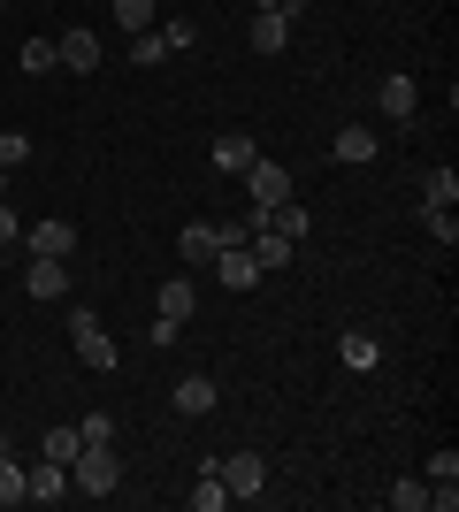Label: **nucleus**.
I'll use <instances>...</instances> for the list:
<instances>
[{
    "mask_svg": "<svg viewBox=\"0 0 459 512\" xmlns=\"http://www.w3.org/2000/svg\"><path fill=\"white\" fill-rule=\"evenodd\" d=\"M115 482H123L115 444H77V459H69V497H115Z\"/></svg>",
    "mask_w": 459,
    "mask_h": 512,
    "instance_id": "obj_1",
    "label": "nucleus"
},
{
    "mask_svg": "<svg viewBox=\"0 0 459 512\" xmlns=\"http://www.w3.org/2000/svg\"><path fill=\"white\" fill-rule=\"evenodd\" d=\"M69 344H77V360H85L92 375H108V367L123 360V352H115V337L100 329V314H92V306H69Z\"/></svg>",
    "mask_w": 459,
    "mask_h": 512,
    "instance_id": "obj_2",
    "label": "nucleus"
},
{
    "mask_svg": "<svg viewBox=\"0 0 459 512\" xmlns=\"http://www.w3.org/2000/svg\"><path fill=\"white\" fill-rule=\"evenodd\" d=\"M215 474L230 482V497H245V505H261V490H268V459H261L253 444H245V451H222V459H215Z\"/></svg>",
    "mask_w": 459,
    "mask_h": 512,
    "instance_id": "obj_3",
    "label": "nucleus"
},
{
    "mask_svg": "<svg viewBox=\"0 0 459 512\" xmlns=\"http://www.w3.org/2000/svg\"><path fill=\"white\" fill-rule=\"evenodd\" d=\"M238 184L253 192V222H261L268 207H284V199H291V169H284V161H268V153H253V169H245Z\"/></svg>",
    "mask_w": 459,
    "mask_h": 512,
    "instance_id": "obj_4",
    "label": "nucleus"
},
{
    "mask_svg": "<svg viewBox=\"0 0 459 512\" xmlns=\"http://www.w3.org/2000/svg\"><path fill=\"white\" fill-rule=\"evenodd\" d=\"M54 62L77 69V77H92V69H100V31H92V23H69L62 39H54Z\"/></svg>",
    "mask_w": 459,
    "mask_h": 512,
    "instance_id": "obj_5",
    "label": "nucleus"
},
{
    "mask_svg": "<svg viewBox=\"0 0 459 512\" xmlns=\"http://www.w3.org/2000/svg\"><path fill=\"white\" fill-rule=\"evenodd\" d=\"M375 107H383V123H414L421 115V85L406 77V69H391V77L375 85Z\"/></svg>",
    "mask_w": 459,
    "mask_h": 512,
    "instance_id": "obj_6",
    "label": "nucleus"
},
{
    "mask_svg": "<svg viewBox=\"0 0 459 512\" xmlns=\"http://www.w3.org/2000/svg\"><path fill=\"white\" fill-rule=\"evenodd\" d=\"M207 268H215L222 291H253V283H261V260H253V245H222Z\"/></svg>",
    "mask_w": 459,
    "mask_h": 512,
    "instance_id": "obj_7",
    "label": "nucleus"
},
{
    "mask_svg": "<svg viewBox=\"0 0 459 512\" xmlns=\"http://www.w3.org/2000/svg\"><path fill=\"white\" fill-rule=\"evenodd\" d=\"M23 245H31V260H69V253H77V230H69L62 214H46V222L23 230Z\"/></svg>",
    "mask_w": 459,
    "mask_h": 512,
    "instance_id": "obj_8",
    "label": "nucleus"
},
{
    "mask_svg": "<svg viewBox=\"0 0 459 512\" xmlns=\"http://www.w3.org/2000/svg\"><path fill=\"white\" fill-rule=\"evenodd\" d=\"M215 253H222V222H184V230H176V260H184V268H207Z\"/></svg>",
    "mask_w": 459,
    "mask_h": 512,
    "instance_id": "obj_9",
    "label": "nucleus"
},
{
    "mask_svg": "<svg viewBox=\"0 0 459 512\" xmlns=\"http://www.w3.org/2000/svg\"><path fill=\"white\" fill-rule=\"evenodd\" d=\"M69 497V467L39 459V467H23V505H62Z\"/></svg>",
    "mask_w": 459,
    "mask_h": 512,
    "instance_id": "obj_10",
    "label": "nucleus"
},
{
    "mask_svg": "<svg viewBox=\"0 0 459 512\" xmlns=\"http://www.w3.org/2000/svg\"><path fill=\"white\" fill-rule=\"evenodd\" d=\"M215 406H222V383H215V375H184V383H176V413H184V421H207Z\"/></svg>",
    "mask_w": 459,
    "mask_h": 512,
    "instance_id": "obj_11",
    "label": "nucleus"
},
{
    "mask_svg": "<svg viewBox=\"0 0 459 512\" xmlns=\"http://www.w3.org/2000/svg\"><path fill=\"white\" fill-rule=\"evenodd\" d=\"M153 314H161V321H192L199 314V283L192 276H169L161 291H153Z\"/></svg>",
    "mask_w": 459,
    "mask_h": 512,
    "instance_id": "obj_12",
    "label": "nucleus"
},
{
    "mask_svg": "<svg viewBox=\"0 0 459 512\" xmlns=\"http://www.w3.org/2000/svg\"><path fill=\"white\" fill-rule=\"evenodd\" d=\"M291 31H299V23H291L284 8H253V54H284Z\"/></svg>",
    "mask_w": 459,
    "mask_h": 512,
    "instance_id": "obj_13",
    "label": "nucleus"
},
{
    "mask_svg": "<svg viewBox=\"0 0 459 512\" xmlns=\"http://www.w3.org/2000/svg\"><path fill=\"white\" fill-rule=\"evenodd\" d=\"M337 367H352V375H375V367H383V344H375L368 329H345V337H337Z\"/></svg>",
    "mask_w": 459,
    "mask_h": 512,
    "instance_id": "obj_14",
    "label": "nucleus"
},
{
    "mask_svg": "<svg viewBox=\"0 0 459 512\" xmlns=\"http://www.w3.org/2000/svg\"><path fill=\"white\" fill-rule=\"evenodd\" d=\"M23 291H31V299H69V260H31V268H23Z\"/></svg>",
    "mask_w": 459,
    "mask_h": 512,
    "instance_id": "obj_15",
    "label": "nucleus"
},
{
    "mask_svg": "<svg viewBox=\"0 0 459 512\" xmlns=\"http://www.w3.org/2000/svg\"><path fill=\"white\" fill-rule=\"evenodd\" d=\"M329 153H337L345 169H368V161H375V130L368 123H345L337 138H329Z\"/></svg>",
    "mask_w": 459,
    "mask_h": 512,
    "instance_id": "obj_16",
    "label": "nucleus"
},
{
    "mask_svg": "<svg viewBox=\"0 0 459 512\" xmlns=\"http://www.w3.org/2000/svg\"><path fill=\"white\" fill-rule=\"evenodd\" d=\"M253 153H261V146H253V130H222V138H215V169L245 176V169H253Z\"/></svg>",
    "mask_w": 459,
    "mask_h": 512,
    "instance_id": "obj_17",
    "label": "nucleus"
},
{
    "mask_svg": "<svg viewBox=\"0 0 459 512\" xmlns=\"http://www.w3.org/2000/svg\"><path fill=\"white\" fill-rule=\"evenodd\" d=\"M245 245H253V260H261V276H268V268H284V260L299 253V245H291L284 230H268V222H253V237H245Z\"/></svg>",
    "mask_w": 459,
    "mask_h": 512,
    "instance_id": "obj_18",
    "label": "nucleus"
},
{
    "mask_svg": "<svg viewBox=\"0 0 459 512\" xmlns=\"http://www.w3.org/2000/svg\"><path fill=\"white\" fill-rule=\"evenodd\" d=\"M184 505H192V512H222V505H238V497H230V482H222L215 467H199V482L184 490Z\"/></svg>",
    "mask_w": 459,
    "mask_h": 512,
    "instance_id": "obj_19",
    "label": "nucleus"
},
{
    "mask_svg": "<svg viewBox=\"0 0 459 512\" xmlns=\"http://www.w3.org/2000/svg\"><path fill=\"white\" fill-rule=\"evenodd\" d=\"M421 207H459V169H429L421 176Z\"/></svg>",
    "mask_w": 459,
    "mask_h": 512,
    "instance_id": "obj_20",
    "label": "nucleus"
},
{
    "mask_svg": "<svg viewBox=\"0 0 459 512\" xmlns=\"http://www.w3.org/2000/svg\"><path fill=\"white\" fill-rule=\"evenodd\" d=\"M77 444H85V436H77V421H69V428H46V436H39V459L69 467V459H77Z\"/></svg>",
    "mask_w": 459,
    "mask_h": 512,
    "instance_id": "obj_21",
    "label": "nucleus"
},
{
    "mask_svg": "<svg viewBox=\"0 0 459 512\" xmlns=\"http://www.w3.org/2000/svg\"><path fill=\"white\" fill-rule=\"evenodd\" d=\"M16 69H23V77H46V69H62V62H54V39H23Z\"/></svg>",
    "mask_w": 459,
    "mask_h": 512,
    "instance_id": "obj_22",
    "label": "nucleus"
},
{
    "mask_svg": "<svg viewBox=\"0 0 459 512\" xmlns=\"http://www.w3.org/2000/svg\"><path fill=\"white\" fill-rule=\"evenodd\" d=\"M261 222H268V230H284L291 245H299V237H306V207H299V199H284V207H268Z\"/></svg>",
    "mask_w": 459,
    "mask_h": 512,
    "instance_id": "obj_23",
    "label": "nucleus"
},
{
    "mask_svg": "<svg viewBox=\"0 0 459 512\" xmlns=\"http://www.w3.org/2000/svg\"><path fill=\"white\" fill-rule=\"evenodd\" d=\"M391 512H429V474H406V482H391Z\"/></svg>",
    "mask_w": 459,
    "mask_h": 512,
    "instance_id": "obj_24",
    "label": "nucleus"
},
{
    "mask_svg": "<svg viewBox=\"0 0 459 512\" xmlns=\"http://www.w3.org/2000/svg\"><path fill=\"white\" fill-rule=\"evenodd\" d=\"M153 8H161V0H115V23H123V31H153Z\"/></svg>",
    "mask_w": 459,
    "mask_h": 512,
    "instance_id": "obj_25",
    "label": "nucleus"
},
{
    "mask_svg": "<svg viewBox=\"0 0 459 512\" xmlns=\"http://www.w3.org/2000/svg\"><path fill=\"white\" fill-rule=\"evenodd\" d=\"M421 230L437 237V245H459V214L452 207H421Z\"/></svg>",
    "mask_w": 459,
    "mask_h": 512,
    "instance_id": "obj_26",
    "label": "nucleus"
},
{
    "mask_svg": "<svg viewBox=\"0 0 459 512\" xmlns=\"http://www.w3.org/2000/svg\"><path fill=\"white\" fill-rule=\"evenodd\" d=\"M0 505H23V467H16V444L0 451Z\"/></svg>",
    "mask_w": 459,
    "mask_h": 512,
    "instance_id": "obj_27",
    "label": "nucleus"
},
{
    "mask_svg": "<svg viewBox=\"0 0 459 512\" xmlns=\"http://www.w3.org/2000/svg\"><path fill=\"white\" fill-rule=\"evenodd\" d=\"M131 62H138V69L169 62V39H161V31H138V39H131Z\"/></svg>",
    "mask_w": 459,
    "mask_h": 512,
    "instance_id": "obj_28",
    "label": "nucleus"
},
{
    "mask_svg": "<svg viewBox=\"0 0 459 512\" xmlns=\"http://www.w3.org/2000/svg\"><path fill=\"white\" fill-rule=\"evenodd\" d=\"M23 161H31V138H23V130H0V169L16 176Z\"/></svg>",
    "mask_w": 459,
    "mask_h": 512,
    "instance_id": "obj_29",
    "label": "nucleus"
},
{
    "mask_svg": "<svg viewBox=\"0 0 459 512\" xmlns=\"http://www.w3.org/2000/svg\"><path fill=\"white\" fill-rule=\"evenodd\" d=\"M77 436H85V444H115V413H85Z\"/></svg>",
    "mask_w": 459,
    "mask_h": 512,
    "instance_id": "obj_30",
    "label": "nucleus"
},
{
    "mask_svg": "<svg viewBox=\"0 0 459 512\" xmlns=\"http://www.w3.org/2000/svg\"><path fill=\"white\" fill-rule=\"evenodd\" d=\"M429 482H459V451H452V444L429 451Z\"/></svg>",
    "mask_w": 459,
    "mask_h": 512,
    "instance_id": "obj_31",
    "label": "nucleus"
},
{
    "mask_svg": "<svg viewBox=\"0 0 459 512\" xmlns=\"http://www.w3.org/2000/svg\"><path fill=\"white\" fill-rule=\"evenodd\" d=\"M153 31H161V39H169V54H184V46L199 39V31H192V23H184V16H176V23H153Z\"/></svg>",
    "mask_w": 459,
    "mask_h": 512,
    "instance_id": "obj_32",
    "label": "nucleus"
},
{
    "mask_svg": "<svg viewBox=\"0 0 459 512\" xmlns=\"http://www.w3.org/2000/svg\"><path fill=\"white\" fill-rule=\"evenodd\" d=\"M176 337H184V321H161V314H153V329H146V344H153V352H169Z\"/></svg>",
    "mask_w": 459,
    "mask_h": 512,
    "instance_id": "obj_33",
    "label": "nucleus"
},
{
    "mask_svg": "<svg viewBox=\"0 0 459 512\" xmlns=\"http://www.w3.org/2000/svg\"><path fill=\"white\" fill-rule=\"evenodd\" d=\"M16 237L23 230H16V214H8V199H0V245H16Z\"/></svg>",
    "mask_w": 459,
    "mask_h": 512,
    "instance_id": "obj_34",
    "label": "nucleus"
},
{
    "mask_svg": "<svg viewBox=\"0 0 459 512\" xmlns=\"http://www.w3.org/2000/svg\"><path fill=\"white\" fill-rule=\"evenodd\" d=\"M253 8H284V16H291V23H299V16H306V0H253Z\"/></svg>",
    "mask_w": 459,
    "mask_h": 512,
    "instance_id": "obj_35",
    "label": "nucleus"
},
{
    "mask_svg": "<svg viewBox=\"0 0 459 512\" xmlns=\"http://www.w3.org/2000/svg\"><path fill=\"white\" fill-rule=\"evenodd\" d=\"M8 184H16V176H8V169H0V199H8Z\"/></svg>",
    "mask_w": 459,
    "mask_h": 512,
    "instance_id": "obj_36",
    "label": "nucleus"
}]
</instances>
